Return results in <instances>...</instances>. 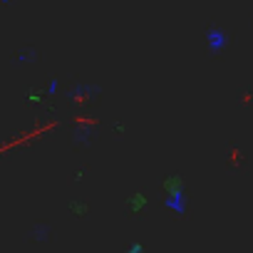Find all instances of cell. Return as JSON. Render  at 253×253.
Returning a JSON list of instances; mask_svg holds the SVG:
<instances>
[{
	"label": "cell",
	"instance_id": "6da1fadb",
	"mask_svg": "<svg viewBox=\"0 0 253 253\" xmlns=\"http://www.w3.org/2000/svg\"><path fill=\"white\" fill-rule=\"evenodd\" d=\"M162 191L167 194V209L176 211V213H184L186 211V184H184V176L181 174H169L164 176L162 181Z\"/></svg>",
	"mask_w": 253,
	"mask_h": 253
},
{
	"label": "cell",
	"instance_id": "7a4b0ae2",
	"mask_svg": "<svg viewBox=\"0 0 253 253\" xmlns=\"http://www.w3.org/2000/svg\"><path fill=\"white\" fill-rule=\"evenodd\" d=\"M206 45H209V50L213 52V55H218L221 50H226V45H228V35H226V30L223 28H209L206 30Z\"/></svg>",
	"mask_w": 253,
	"mask_h": 253
},
{
	"label": "cell",
	"instance_id": "3957f363",
	"mask_svg": "<svg viewBox=\"0 0 253 253\" xmlns=\"http://www.w3.org/2000/svg\"><path fill=\"white\" fill-rule=\"evenodd\" d=\"M147 206H149V196L144 191H134V194H129V199H126V209H129V213H142Z\"/></svg>",
	"mask_w": 253,
	"mask_h": 253
},
{
	"label": "cell",
	"instance_id": "277c9868",
	"mask_svg": "<svg viewBox=\"0 0 253 253\" xmlns=\"http://www.w3.org/2000/svg\"><path fill=\"white\" fill-rule=\"evenodd\" d=\"M94 94H99L97 84H80L75 92V102H87V97H94Z\"/></svg>",
	"mask_w": 253,
	"mask_h": 253
},
{
	"label": "cell",
	"instance_id": "5b68a950",
	"mask_svg": "<svg viewBox=\"0 0 253 253\" xmlns=\"http://www.w3.org/2000/svg\"><path fill=\"white\" fill-rule=\"evenodd\" d=\"M70 211H72L75 216H84V213L89 211V206H87L84 201H80V199H72V201H70Z\"/></svg>",
	"mask_w": 253,
	"mask_h": 253
},
{
	"label": "cell",
	"instance_id": "8992f818",
	"mask_svg": "<svg viewBox=\"0 0 253 253\" xmlns=\"http://www.w3.org/2000/svg\"><path fill=\"white\" fill-rule=\"evenodd\" d=\"M47 97H50V94H47V92H42V89H38V92H28V94H25V99H28L30 104H42Z\"/></svg>",
	"mask_w": 253,
	"mask_h": 253
},
{
	"label": "cell",
	"instance_id": "52a82bcc",
	"mask_svg": "<svg viewBox=\"0 0 253 253\" xmlns=\"http://www.w3.org/2000/svg\"><path fill=\"white\" fill-rule=\"evenodd\" d=\"M112 132H114V134H119V137H124V134H126V124H124V122L112 124Z\"/></svg>",
	"mask_w": 253,
	"mask_h": 253
},
{
	"label": "cell",
	"instance_id": "ba28073f",
	"mask_svg": "<svg viewBox=\"0 0 253 253\" xmlns=\"http://www.w3.org/2000/svg\"><path fill=\"white\" fill-rule=\"evenodd\" d=\"M124 253H144V246H142V243H132V246L126 248Z\"/></svg>",
	"mask_w": 253,
	"mask_h": 253
},
{
	"label": "cell",
	"instance_id": "9c48e42d",
	"mask_svg": "<svg viewBox=\"0 0 253 253\" xmlns=\"http://www.w3.org/2000/svg\"><path fill=\"white\" fill-rule=\"evenodd\" d=\"M50 97H55V92H57V80H50V84H47V89H45Z\"/></svg>",
	"mask_w": 253,
	"mask_h": 253
}]
</instances>
